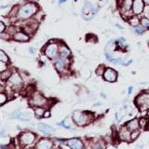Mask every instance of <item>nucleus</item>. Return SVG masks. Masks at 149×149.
<instances>
[{
    "instance_id": "obj_23",
    "label": "nucleus",
    "mask_w": 149,
    "mask_h": 149,
    "mask_svg": "<svg viewBox=\"0 0 149 149\" xmlns=\"http://www.w3.org/2000/svg\"><path fill=\"white\" fill-rule=\"evenodd\" d=\"M8 100V97L6 94H4V93H1L0 94V104L3 105L5 104V102H6Z\"/></svg>"
},
{
    "instance_id": "obj_15",
    "label": "nucleus",
    "mask_w": 149,
    "mask_h": 149,
    "mask_svg": "<svg viewBox=\"0 0 149 149\" xmlns=\"http://www.w3.org/2000/svg\"><path fill=\"white\" fill-rule=\"evenodd\" d=\"M139 127V122L137 119H132L130 120V122L127 124V129L130 130H137V128Z\"/></svg>"
},
{
    "instance_id": "obj_7",
    "label": "nucleus",
    "mask_w": 149,
    "mask_h": 149,
    "mask_svg": "<svg viewBox=\"0 0 149 149\" xmlns=\"http://www.w3.org/2000/svg\"><path fill=\"white\" fill-rule=\"evenodd\" d=\"M57 50H58V46L56 44H50L47 47L46 49V55L48 56L49 58L52 59L54 58L56 55H57Z\"/></svg>"
},
{
    "instance_id": "obj_6",
    "label": "nucleus",
    "mask_w": 149,
    "mask_h": 149,
    "mask_svg": "<svg viewBox=\"0 0 149 149\" xmlns=\"http://www.w3.org/2000/svg\"><path fill=\"white\" fill-rule=\"evenodd\" d=\"M35 140V135L31 132L22 133L20 136V141L22 144H31Z\"/></svg>"
},
{
    "instance_id": "obj_12",
    "label": "nucleus",
    "mask_w": 149,
    "mask_h": 149,
    "mask_svg": "<svg viewBox=\"0 0 149 149\" xmlns=\"http://www.w3.org/2000/svg\"><path fill=\"white\" fill-rule=\"evenodd\" d=\"M9 82H10V84H12V85H15V86L20 85L22 83V78L18 74H13L10 76V77H9Z\"/></svg>"
},
{
    "instance_id": "obj_1",
    "label": "nucleus",
    "mask_w": 149,
    "mask_h": 149,
    "mask_svg": "<svg viewBox=\"0 0 149 149\" xmlns=\"http://www.w3.org/2000/svg\"><path fill=\"white\" fill-rule=\"evenodd\" d=\"M98 9H99V8H98L96 4L92 2H87L83 8V17L87 19V20H90L95 15Z\"/></svg>"
},
{
    "instance_id": "obj_3",
    "label": "nucleus",
    "mask_w": 149,
    "mask_h": 149,
    "mask_svg": "<svg viewBox=\"0 0 149 149\" xmlns=\"http://www.w3.org/2000/svg\"><path fill=\"white\" fill-rule=\"evenodd\" d=\"M136 104L141 110H146L149 107V93H143V94L138 96L136 99Z\"/></svg>"
},
{
    "instance_id": "obj_26",
    "label": "nucleus",
    "mask_w": 149,
    "mask_h": 149,
    "mask_svg": "<svg viewBox=\"0 0 149 149\" xmlns=\"http://www.w3.org/2000/svg\"><path fill=\"white\" fill-rule=\"evenodd\" d=\"M2 74H1V79H7L8 77H10V72H7V73H4V72H1Z\"/></svg>"
},
{
    "instance_id": "obj_13",
    "label": "nucleus",
    "mask_w": 149,
    "mask_h": 149,
    "mask_svg": "<svg viewBox=\"0 0 149 149\" xmlns=\"http://www.w3.org/2000/svg\"><path fill=\"white\" fill-rule=\"evenodd\" d=\"M38 129L41 130V132H43L45 133H50V132H55V130L52 127H49V125L44 124V123H39L38 124Z\"/></svg>"
},
{
    "instance_id": "obj_32",
    "label": "nucleus",
    "mask_w": 149,
    "mask_h": 149,
    "mask_svg": "<svg viewBox=\"0 0 149 149\" xmlns=\"http://www.w3.org/2000/svg\"><path fill=\"white\" fill-rule=\"evenodd\" d=\"M65 1V0H62V1H61V3H63Z\"/></svg>"
},
{
    "instance_id": "obj_18",
    "label": "nucleus",
    "mask_w": 149,
    "mask_h": 149,
    "mask_svg": "<svg viewBox=\"0 0 149 149\" xmlns=\"http://www.w3.org/2000/svg\"><path fill=\"white\" fill-rule=\"evenodd\" d=\"M60 54L62 57H64V58H67L68 56L70 55V50L66 48V47H62L60 49Z\"/></svg>"
},
{
    "instance_id": "obj_21",
    "label": "nucleus",
    "mask_w": 149,
    "mask_h": 149,
    "mask_svg": "<svg viewBox=\"0 0 149 149\" xmlns=\"http://www.w3.org/2000/svg\"><path fill=\"white\" fill-rule=\"evenodd\" d=\"M35 112H36V115L37 116H44V114H45L44 109L43 108H40V107H37V108H36Z\"/></svg>"
},
{
    "instance_id": "obj_33",
    "label": "nucleus",
    "mask_w": 149,
    "mask_h": 149,
    "mask_svg": "<svg viewBox=\"0 0 149 149\" xmlns=\"http://www.w3.org/2000/svg\"><path fill=\"white\" fill-rule=\"evenodd\" d=\"M148 93H149V91H148Z\"/></svg>"
},
{
    "instance_id": "obj_10",
    "label": "nucleus",
    "mask_w": 149,
    "mask_h": 149,
    "mask_svg": "<svg viewBox=\"0 0 149 149\" xmlns=\"http://www.w3.org/2000/svg\"><path fill=\"white\" fill-rule=\"evenodd\" d=\"M32 104L34 105H37V106L44 105L46 104V99L44 97H42L41 95H39V94H36L34 97H33Z\"/></svg>"
},
{
    "instance_id": "obj_20",
    "label": "nucleus",
    "mask_w": 149,
    "mask_h": 149,
    "mask_svg": "<svg viewBox=\"0 0 149 149\" xmlns=\"http://www.w3.org/2000/svg\"><path fill=\"white\" fill-rule=\"evenodd\" d=\"M0 61H2V62H4V63H8V56L5 54V52L3 50L0 51Z\"/></svg>"
},
{
    "instance_id": "obj_16",
    "label": "nucleus",
    "mask_w": 149,
    "mask_h": 149,
    "mask_svg": "<svg viewBox=\"0 0 149 149\" xmlns=\"http://www.w3.org/2000/svg\"><path fill=\"white\" fill-rule=\"evenodd\" d=\"M14 38L18 41H27L29 39V37H28L27 35L23 34V33H17V34L14 35Z\"/></svg>"
},
{
    "instance_id": "obj_8",
    "label": "nucleus",
    "mask_w": 149,
    "mask_h": 149,
    "mask_svg": "<svg viewBox=\"0 0 149 149\" xmlns=\"http://www.w3.org/2000/svg\"><path fill=\"white\" fill-rule=\"evenodd\" d=\"M67 144L68 146L73 148V149H82L83 148V143L79 139H76V138H73V139H70L67 141Z\"/></svg>"
},
{
    "instance_id": "obj_31",
    "label": "nucleus",
    "mask_w": 149,
    "mask_h": 149,
    "mask_svg": "<svg viewBox=\"0 0 149 149\" xmlns=\"http://www.w3.org/2000/svg\"><path fill=\"white\" fill-rule=\"evenodd\" d=\"M143 2L146 4H147V5H149V0H143Z\"/></svg>"
},
{
    "instance_id": "obj_5",
    "label": "nucleus",
    "mask_w": 149,
    "mask_h": 149,
    "mask_svg": "<svg viewBox=\"0 0 149 149\" xmlns=\"http://www.w3.org/2000/svg\"><path fill=\"white\" fill-rule=\"evenodd\" d=\"M104 77L106 81L115 82L116 80V77H118V73H116L113 69L107 68L104 73Z\"/></svg>"
},
{
    "instance_id": "obj_11",
    "label": "nucleus",
    "mask_w": 149,
    "mask_h": 149,
    "mask_svg": "<svg viewBox=\"0 0 149 149\" xmlns=\"http://www.w3.org/2000/svg\"><path fill=\"white\" fill-rule=\"evenodd\" d=\"M51 146H52V143L49 140H41L38 143V144L36 146V147L39 149H49Z\"/></svg>"
},
{
    "instance_id": "obj_28",
    "label": "nucleus",
    "mask_w": 149,
    "mask_h": 149,
    "mask_svg": "<svg viewBox=\"0 0 149 149\" xmlns=\"http://www.w3.org/2000/svg\"><path fill=\"white\" fill-rule=\"evenodd\" d=\"M4 31H5V24L3 22H0V33H3Z\"/></svg>"
},
{
    "instance_id": "obj_19",
    "label": "nucleus",
    "mask_w": 149,
    "mask_h": 149,
    "mask_svg": "<svg viewBox=\"0 0 149 149\" xmlns=\"http://www.w3.org/2000/svg\"><path fill=\"white\" fill-rule=\"evenodd\" d=\"M20 118L21 120H30L32 118V115L28 112H24L20 116Z\"/></svg>"
},
{
    "instance_id": "obj_22",
    "label": "nucleus",
    "mask_w": 149,
    "mask_h": 149,
    "mask_svg": "<svg viewBox=\"0 0 149 149\" xmlns=\"http://www.w3.org/2000/svg\"><path fill=\"white\" fill-rule=\"evenodd\" d=\"M139 22H140V21L138 20V18H136V17L130 19V25H132V26H137L139 24Z\"/></svg>"
},
{
    "instance_id": "obj_17",
    "label": "nucleus",
    "mask_w": 149,
    "mask_h": 149,
    "mask_svg": "<svg viewBox=\"0 0 149 149\" xmlns=\"http://www.w3.org/2000/svg\"><path fill=\"white\" fill-rule=\"evenodd\" d=\"M132 0H124L123 1V4H122V8L124 9V10H127L129 11L130 8L132 7Z\"/></svg>"
},
{
    "instance_id": "obj_27",
    "label": "nucleus",
    "mask_w": 149,
    "mask_h": 149,
    "mask_svg": "<svg viewBox=\"0 0 149 149\" xmlns=\"http://www.w3.org/2000/svg\"><path fill=\"white\" fill-rule=\"evenodd\" d=\"M4 63H5L4 62H2V61H0V66H1V67H0V71H1V72H4V70L6 69V66H5V64H4Z\"/></svg>"
},
{
    "instance_id": "obj_24",
    "label": "nucleus",
    "mask_w": 149,
    "mask_h": 149,
    "mask_svg": "<svg viewBox=\"0 0 149 149\" xmlns=\"http://www.w3.org/2000/svg\"><path fill=\"white\" fill-rule=\"evenodd\" d=\"M138 136H139V132H138V130H132V134H130V138H132V140H135Z\"/></svg>"
},
{
    "instance_id": "obj_2",
    "label": "nucleus",
    "mask_w": 149,
    "mask_h": 149,
    "mask_svg": "<svg viewBox=\"0 0 149 149\" xmlns=\"http://www.w3.org/2000/svg\"><path fill=\"white\" fill-rule=\"evenodd\" d=\"M36 11V5L29 3V4L25 5V6H23L20 9V11H19V17L22 19H27V18L31 17L33 14H35Z\"/></svg>"
},
{
    "instance_id": "obj_30",
    "label": "nucleus",
    "mask_w": 149,
    "mask_h": 149,
    "mask_svg": "<svg viewBox=\"0 0 149 149\" xmlns=\"http://www.w3.org/2000/svg\"><path fill=\"white\" fill-rule=\"evenodd\" d=\"M49 116H50V113H49V111H47L46 113L44 114V116H45V118H49Z\"/></svg>"
},
{
    "instance_id": "obj_14",
    "label": "nucleus",
    "mask_w": 149,
    "mask_h": 149,
    "mask_svg": "<svg viewBox=\"0 0 149 149\" xmlns=\"http://www.w3.org/2000/svg\"><path fill=\"white\" fill-rule=\"evenodd\" d=\"M66 60H65L64 57H62V58H60L58 59L57 61H56V63H55V67L57 68L59 71H62V70L63 69V67L65 66V64H66Z\"/></svg>"
},
{
    "instance_id": "obj_29",
    "label": "nucleus",
    "mask_w": 149,
    "mask_h": 149,
    "mask_svg": "<svg viewBox=\"0 0 149 149\" xmlns=\"http://www.w3.org/2000/svg\"><path fill=\"white\" fill-rule=\"evenodd\" d=\"M135 31H136L137 33H143V32H144V28H143V27H138Z\"/></svg>"
},
{
    "instance_id": "obj_9",
    "label": "nucleus",
    "mask_w": 149,
    "mask_h": 149,
    "mask_svg": "<svg viewBox=\"0 0 149 149\" xmlns=\"http://www.w3.org/2000/svg\"><path fill=\"white\" fill-rule=\"evenodd\" d=\"M132 9L135 14H140L143 10V0H134Z\"/></svg>"
},
{
    "instance_id": "obj_4",
    "label": "nucleus",
    "mask_w": 149,
    "mask_h": 149,
    "mask_svg": "<svg viewBox=\"0 0 149 149\" xmlns=\"http://www.w3.org/2000/svg\"><path fill=\"white\" fill-rule=\"evenodd\" d=\"M73 119L77 125H85L87 122V116L82 112L76 111L73 114Z\"/></svg>"
},
{
    "instance_id": "obj_25",
    "label": "nucleus",
    "mask_w": 149,
    "mask_h": 149,
    "mask_svg": "<svg viewBox=\"0 0 149 149\" xmlns=\"http://www.w3.org/2000/svg\"><path fill=\"white\" fill-rule=\"evenodd\" d=\"M141 22H142V24H143L144 27H148V28H149V20H148V19H146V18L142 19Z\"/></svg>"
}]
</instances>
